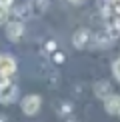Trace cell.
Instances as JSON below:
<instances>
[{
  "instance_id": "cell-1",
  "label": "cell",
  "mask_w": 120,
  "mask_h": 122,
  "mask_svg": "<svg viewBox=\"0 0 120 122\" xmlns=\"http://www.w3.org/2000/svg\"><path fill=\"white\" fill-rule=\"evenodd\" d=\"M18 98V84L10 78H0V104H12Z\"/></svg>"
},
{
  "instance_id": "cell-2",
  "label": "cell",
  "mask_w": 120,
  "mask_h": 122,
  "mask_svg": "<svg viewBox=\"0 0 120 122\" xmlns=\"http://www.w3.org/2000/svg\"><path fill=\"white\" fill-rule=\"evenodd\" d=\"M40 106H42V98H40L38 94H28V96H24L22 102H20V108H22V112L26 116L38 114Z\"/></svg>"
},
{
  "instance_id": "cell-3",
  "label": "cell",
  "mask_w": 120,
  "mask_h": 122,
  "mask_svg": "<svg viewBox=\"0 0 120 122\" xmlns=\"http://www.w3.org/2000/svg\"><path fill=\"white\" fill-rule=\"evenodd\" d=\"M16 72V60L10 54H0V78H10Z\"/></svg>"
},
{
  "instance_id": "cell-4",
  "label": "cell",
  "mask_w": 120,
  "mask_h": 122,
  "mask_svg": "<svg viewBox=\"0 0 120 122\" xmlns=\"http://www.w3.org/2000/svg\"><path fill=\"white\" fill-rule=\"evenodd\" d=\"M22 36H24V22H20V20L6 22V38L10 42H18Z\"/></svg>"
},
{
  "instance_id": "cell-5",
  "label": "cell",
  "mask_w": 120,
  "mask_h": 122,
  "mask_svg": "<svg viewBox=\"0 0 120 122\" xmlns=\"http://www.w3.org/2000/svg\"><path fill=\"white\" fill-rule=\"evenodd\" d=\"M90 38H92V34H90L88 28H78L76 32L72 34V44H74V48H78V50L86 48L88 44H90Z\"/></svg>"
},
{
  "instance_id": "cell-6",
  "label": "cell",
  "mask_w": 120,
  "mask_h": 122,
  "mask_svg": "<svg viewBox=\"0 0 120 122\" xmlns=\"http://www.w3.org/2000/svg\"><path fill=\"white\" fill-rule=\"evenodd\" d=\"M104 108H106V112H108V114L118 116V114H120V96L110 94L108 98L104 100Z\"/></svg>"
},
{
  "instance_id": "cell-7",
  "label": "cell",
  "mask_w": 120,
  "mask_h": 122,
  "mask_svg": "<svg viewBox=\"0 0 120 122\" xmlns=\"http://www.w3.org/2000/svg\"><path fill=\"white\" fill-rule=\"evenodd\" d=\"M94 94H96V98L106 100L108 96L112 94V86H110V82H106V80H98V82L94 84Z\"/></svg>"
},
{
  "instance_id": "cell-8",
  "label": "cell",
  "mask_w": 120,
  "mask_h": 122,
  "mask_svg": "<svg viewBox=\"0 0 120 122\" xmlns=\"http://www.w3.org/2000/svg\"><path fill=\"white\" fill-rule=\"evenodd\" d=\"M10 14H14V16H16V20L24 22V20H28L30 16H32V10H30L28 4H18V6L10 8Z\"/></svg>"
},
{
  "instance_id": "cell-9",
  "label": "cell",
  "mask_w": 120,
  "mask_h": 122,
  "mask_svg": "<svg viewBox=\"0 0 120 122\" xmlns=\"http://www.w3.org/2000/svg\"><path fill=\"white\" fill-rule=\"evenodd\" d=\"M28 6H30V10H32L34 14H44L46 8L50 6V0H30Z\"/></svg>"
},
{
  "instance_id": "cell-10",
  "label": "cell",
  "mask_w": 120,
  "mask_h": 122,
  "mask_svg": "<svg viewBox=\"0 0 120 122\" xmlns=\"http://www.w3.org/2000/svg\"><path fill=\"white\" fill-rule=\"evenodd\" d=\"M112 36L108 34V30H104V32H100V34H96V38H94V42L98 44V46H110V42H112Z\"/></svg>"
},
{
  "instance_id": "cell-11",
  "label": "cell",
  "mask_w": 120,
  "mask_h": 122,
  "mask_svg": "<svg viewBox=\"0 0 120 122\" xmlns=\"http://www.w3.org/2000/svg\"><path fill=\"white\" fill-rule=\"evenodd\" d=\"M8 16H10V8L6 4L0 2V24H6L8 22Z\"/></svg>"
},
{
  "instance_id": "cell-12",
  "label": "cell",
  "mask_w": 120,
  "mask_h": 122,
  "mask_svg": "<svg viewBox=\"0 0 120 122\" xmlns=\"http://www.w3.org/2000/svg\"><path fill=\"white\" fill-rule=\"evenodd\" d=\"M56 52V42L54 40H46L44 42V54H54Z\"/></svg>"
},
{
  "instance_id": "cell-13",
  "label": "cell",
  "mask_w": 120,
  "mask_h": 122,
  "mask_svg": "<svg viewBox=\"0 0 120 122\" xmlns=\"http://www.w3.org/2000/svg\"><path fill=\"white\" fill-rule=\"evenodd\" d=\"M112 74H114V78L120 82V56L114 60V64H112Z\"/></svg>"
},
{
  "instance_id": "cell-14",
  "label": "cell",
  "mask_w": 120,
  "mask_h": 122,
  "mask_svg": "<svg viewBox=\"0 0 120 122\" xmlns=\"http://www.w3.org/2000/svg\"><path fill=\"white\" fill-rule=\"evenodd\" d=\"M52 60H54V62H56V64H62L64 60H66V56H64L62 52H54V56H52Z\"/></svg>"
},
{
  "instance_id": "cell-15",
  "label": "cell",
  "mask_w": 120,
  "mask_h": 122,
  "mask_svg": "<svg viewBox=\"0 0 120 122\" xmlns=\"http://www.w3.org/2000/svg\"><path fill=\"white\" fill-rule=\"evenodd\" d=\"M70 108H72L70 104H62V106H60V112H62V114H66V112H70Z\"/></svg>"
},
{
  "instance_id": "cell-16",
  "label": "cell",
  "mask_w": 120,
  "mask_h": 122,
  "mask_svg": "<svg viewBox=\"0 0 120 122\" xmlns=\"http://www.w3.org/2000/svg\"><path fill=\"white\" fill-rule=\"evenodd\" d=\"M0 2H2V4H6L8 8H12V6H14V0H0Z\"/></svg>"
},
{
  "instance_id": "cell-17",
  "label": "cell",
  "mask_w": 120,
  "mask_h": 122,
  "mask_svg": "<svg viewBox=\"0 0 120 122\" xmlns=\"http://www.w3.org/2000/svg\"><path fill=\"white\" fill-rule=\"evenodd\" d=\"M68 2H70V4H80L82 0H68Z\"/></svg>"
},
{
  "instance_id": "cell-18",
  "label": "cell",
  "mask_w": 120,
  "mask_h": 122,
  "mask_svg": "<svg viewBox=\"0 0 120 122\" xmlns=\"http://www.w3.org/2000/svg\"><path fill=\"white\" fill-rule=\"evenodd\" d=\"M0 122H6V116L4 114H0Z\"/></svg>"
},
{
  "instance_id": "cell-19",
  "label": "cell",
  "mask_w": 120,
  "mask_h": 122,
  "mask_svg": "<svg viewBox=\"0 0 120 122\" xmlns=\"http://www.w3.org/2000/svg\"><path fill=\"white\" fill-rule=\"evenodd\" d=\"M68 122H74V120H68Z\"/></svg>"
},
{
  "instance_id": "cell-20",
  "label": "cell",
  "mask_w": 120,
  "mask_h": 122,
  "mask_svg": "<svg viewBox=\"0 0 120 122\" xmlns=\"http://www.w3.org/2000/svg\"><path fill=\"white\" fill-rule=\"evenodd\" d=\"M118 116H120V114H118Z\"/></svg>"
}]
</instances>
